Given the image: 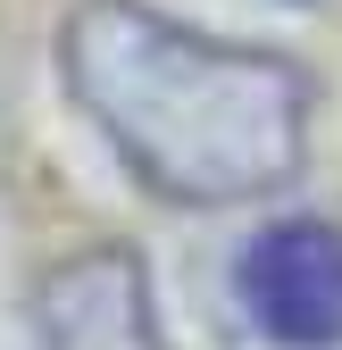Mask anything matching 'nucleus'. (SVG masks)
<instances>
[{"mask_svg":"<svg viewBox=\"0 0 342 350\" xmlns=\"http://www.w3.org/2000/svg\"><path fill=\"white\" fill-rule=\"evenodd\" d=\"M59 75L159 200L234 208L292 184L309 159V67L200 33L150 0H75L59 25Z\"/></svg>","mask_w":342,"mask_h":350,"instance_id":"1","label":"nucleus"},{"mask_svg":"<svg viewBox=\"0 0 342 350\" xmlns=\"http://www.w3.org/2000/svg\"><path fill=\"white\" fill-rule=\"evenodd\" d=\"M242 317L276 350H342V226L284 217L242 250Z\"/></svg>","mask_w":342,"mask_h":350,"instance_id":"2","label":"nucleus"},{"mask_svg":"<svg viewBox=\"0 0 342 350\" xmlns=\"http://www.w3.org/2000/svg\"><path fill=\"white\" fill-rule=\"evenodd\" d=\"M42 350H167L150 275L125 242H92L42 284Z\"/></svg>","mask_w":342,"mask_h":350,"instance_id":"3","label":"nucleus"}]
</instances>
